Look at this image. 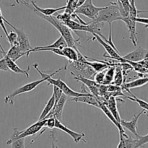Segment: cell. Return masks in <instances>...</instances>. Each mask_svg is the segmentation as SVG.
Instances as JSON below:
<instances>
[{
  "instance_id": "6da1fadb",
  "label": "cell",
  "mask_w": 148,
  "mask_h": 148,
  "mask_svg": "<svg viewBox=\"0 0 148 148\" xmlns=\"http://www.w3.org/2000/svg\"><path fill=\"white\" fill-rule=\"evenodd\" d=\"M33 66L36 69V70H37V72L40 74V76H41V79H38V80L33 81V82H29V83L26 84V85H23V86H21L20 88L16 89L15 90L13 91L11 94H10L9 95H7V96L4 98V101L5 103L9 104V105H10V106L14 105V98H15L16 96L20 95V94L30 92V91H32L33 90H34L36 87L38 86L40 84L43 83V82H46L47 79H49V77H51L54 76L56 74H57L58 72H60V71L66 69V66L65 67H62V68H60V69H57L56 71L53 72V73L47 75V74H46L45 72H42V71L39 69V66L38 64H34L33 65Z\"/></svg>"
},
{
  "instance_id": "7a4b0ae2",
  "label": "cell",
  "mask_w": 148,
  "mask_h": 148,
  "mask_svg": "<svg viewBox=\"0 0 148 148\" xmlns=\"http://www.w3.org/2000/svg\"><path fill=\"white\" fill-rule=\"evenodd\" d=\"M33 11H34V12L36 13L38 16H39V17L43 18L44 20L47 21L48 23H50L51 25H52L59 32L61 36H62V37L64 38V40H66V44H67L68 46L75 48L77 47L78 45L80 46V44L78 43L79 40H76L74 38V36L72 33V30H71L69 27H67L64 23H62V22L60 21L59 19L56 18V16H45L43 15V14H42L41 13L36 11V10H33Z\"/></svg>"
},
{
  "instance_id": "3957f363",
  "label": "cell",
  "mask_w": 148,
  "mask_h": 148,
  "mask_svg": "<svg viewBox=\"0 0 148 148\" xmlns=\"http://www.w3.org/2000/svg\"><path fill=\"white\" fill-rule=\"evenodd\" d=\"M121 15L118 4L116 2H111L109 5L106 6L97 14L95 20L92 21L95 23H107L109 24L110 30H111V24L114 21L121 20Z\"/></svg>"
},
{
  "instance_id": "277c9868",
  "label": "cell",
  "mask_w": 148,
  "mask_h": 148,
  "mask_svg": "<svg viewBox=\"0 0 148 148\" xmlns=\"http://www.w3.org/2000/svg\"><path fill=\"white\" fill-rule=\"evenodd\" d=\"M45 123H46V119L38 120L37 122L34 123V124H32L31 126L27 127V129L24 130L23 131L20 132L17 130V129H14V132L10 136V138L7 140V145H10L12 142L17 140V139L23 138V137L25 138V137H29V136L36 135L38 132H39L42 130V128L44 127Z\"/></svg>"
},
{
  "instance_id": "5b68a950",
  "label": "cell",
  "mask_w": 148,
  "mask_h": 148,
  "mask_svg": "<svg viewBox=\"0 0 148 148\" xmlns=\"http://www.w3.org/2000/svg\"><path fill=\"white\" fill-rule=\"evenodd\" d=\"M104 7H95L92 3V0H85L83 4L77 7L74 12L77 14H82L93 20L95 19L98 13Z\"/></svg>"
},
{
  "instance_id": "8992f818",
  "label": "cell",
  "mask_w": 148,
  "mask_h": 148,
  "mask_svg": "<svg viewBox=\"0 0 148 148\" xmlns=\"http://www.w3.org/2000/svg\"><path fill=\"white\" fill-rule=\"evenodd\" d=\"M69 64L71 68L73 69L74 72H75V73H73L71 72V73L74 75H80L86 78H91L95 74L94 69L85 62L75 61V62H69Z\"/></svg>"
},
{
  "instance_id": "52a82bcc",
  "label": "cell",
  "mask_w": 148,
  "mask_h": 148,
  "mask_svg": "<svg viewBox=\"0 0 148 148\" xmlns=\"http://www.w3.org/2000/svg\"><path fill=\"white\" fill-rule=\"evenodd\" d=\"M4 23H6L7 24H8L12 28L14 29V30L15 31V33L17 35V44H18L20 49L23 51V52L26 53V56L27 57V53H28L29 51L32 49L31 46H30V41H29V38L27 37V36L26 35V33H25L24 30L23 29H18L17 27H14L13 25H12L10 22L7 21L5 19L4 20Z\"/></svg>"
},
{
  "instance_id": "ba28073f",
  "label": "cell",
  "mask_w": 148,
  "mask_h": 148,
  "mask_svg": "<svg viewBox=\"0 0 148 148\" xmlns=\"http://www.w3.org/2000/svg\"><path fill=\"white\" fill-rule=\"evenodd\" d=\"M46 82H49V85H56V86L59 87L61 90H62L64 94L66 95L67 97H71V98H74V97H79L81 95H84L87 93H83V92H76V91L73 90L71 89L66 83H65L64 81H62L60 78L59 79H53V78L49 77V79H47Z\"/></svg>"
},
{
  "instance_id": "9c48e42d",
  "label": "cell",
  "mask_w": 148,
  "mask_h": 148,
  "mask_svg": "<svg viewBox=\"0 0 148 148\" xmlns=\"http://www.w3.org/2000/svg\"><path fill=\"white\" fill-rule=\"evenodd\" d=\"M92 35L93 36L94 38H95L97 41H98V43H99L101 46H103L105 50L106 51L108 54L109 55V56H106V55H103L104 56L108 58V59H114V60L119 61V62H121V59H122V56L120 55L119 52L118 51L116 50V49H114L112 46H111L109 43L106 42L105 40H104L98 34H97V33H92Z\"/></svg>"
},
{
  "instance_id": "30bf717a",
  "label": "cell",
  "mask_w": 148,
  "mask_h": 148,
  "mask_svg": "<svg viewBox=\"0 0 148 148\" xmlns=\"http://www.w3.org/2000/svg\"><path fill=\"white\" fill-rule=\"evenodd\" d=\"M68 100V97L66 96L65 94H62V95L61 96V98H59V101H57L56 103H55L54 106H53L52 111L48 114L47 116L46 117L48 118V117L50 116H54L55 118L57 119L58 120L62 121V113H63L64 108V106L66 104V102Z\"/></svg>"
},
{
  "instance_id": "8fae6325",
  "label": "cell",
  "mask_w": 148,
  "mask_h": 148,
  "mask_svg": "<svg viewBox=\"0 0 148 148\" xmlns=\"http://www.w3.org/2000/svg\"><path fill=\"white\" fill-rule=\"evenodd\" d=\"M121 21L125 23L127 28L129 30L130 33V38L131 40L132 43H133L134 46L137 45V22L134 19H132L129 16H127L125 17H122Z\"/></svg>"
},
{
  "instance_id": "7c38bea8",
  "label": "cell",
  "mask_w": 148,
  "mask_h": 148,
  "mask_svg": "<svg viewBox=\"0 0 148 148\" xmlns=\"http://www.w3.org/2000/svg\"><path fill=\"white\" fill-rule=\"evenodd\" d=\"M55 128L58 129V130H61V131L64 132L66 134H69L71 137L74 140L75 143H78L80 141H83L84 143H86V140L84 139L85 137V134H79V133L75 132L73 130H71L70 129L67 128L66 127H65L62 122L59 120H58L57 119H56V121H55Z\"/></svg>"
},
{
  "instance_id": "4fadbf2b",
  "label": "cell",
  "mask_w": 148,
  "mask_h": 148,
  "mask_svg": "<svg viewBox=\"0 0 148 148\" xmlns=\"http://www.w3.org/2000/svg\"><path fill=\"white\" fill-rule=\"evenodd\" d=\"M143 114H146L145 110H142L140 113L138 114H134V116H133L132 119L131 121H125V120H121V125L122 126L124 129H127V130L130 132L132 133L133 134H134L135 136L138 135L137 134V123H138V120L140 119V117L143 115Z\"/></svg>"
},
{
  "instance_id": "5bb4252c",
  "label": "cell",
  "mask_w": 148,
  "mask_h": 148,
  "mask_svg": "<svg viewBox=\"0 0 148 148\" xmlns=\"http://www.w3.org/2000/svg\"><path fill=\"white\" fill-rule=\"evenodd\" d=\"M72 74V73H71ZM74 79L82 82L85 86L88 87V90H90L91 94L95 96L96 98L99 97V93H98V87L99 84L97 83L94 79H91L90 78H86L85 77L80 76V75H76L72 74Z\"/></svg>"
},
{
  "instance_id": "9a60e30c",
  "label": "cell",
  "mask_w": 148,
  "mask_h": 148,
  "mask_svg": "<svg viewBox=\"0 0 148 148\" xmlns=\"http://www.w3.org/2000/svg\"><path fill=\"white\" fill-rule=\"evenodd\" d=\"M148 56L147 49H143L142 47H139L138 49H135L133 51L127 53L125 56H122V58L126 60L132 61V62H140L145 59Z\"/></svg>"
},
{
  "instance_id": "2e32d148",
  "label": "cell",
  "mask_w": 148,
  "mask_h": 148,
  "mask_svg": "<svg viewBox=\"0 0 148 148\" xmlns=\"http://www.w3.org/2000/svg\"><path fill=\"white\" fill-rule=\"evenodd\" d=\"M67 46V44H66V40H64L63 37L62 36H60V37L57 39L55 42H53L52 44L48 45V46H37V47L32 48L30 51L27 53V57H28L29 54H30L31 52H37V51H41L43 49H62L63 48Z\"/></svg>"
},
{
  "instance_id": "e0dca14e",
  "label": "cell",
  "mask_w": 148,
  "mask_h": 148,
  "mask_svg": "<svg viewBox=\"0 0 148 148\" xmlns=\"http://www.w3.org/2000/svg\"><path fill=\"white\" fill-rule=\"evenodd\" d=\"M71 101H75V102L83 103L88 104V105L92 106L96 108H99V101L98 98L91 93H86L84 95H81L79 97H74L70 98Z\"/></svg>"
},
{
  "instance_id": "ac0fdd59",
  "label": "cell",
  "mask_w": 148,
  "mask_h": 148,
  "mask_svg": "<svg viewBox=\"0 0 148 148\" xmlns=\"http://www.w3.org/2000/svg\"><path fill=\"white\" fill-rule=\"evenodd\" d=\"M148 83V77H141L136 79L134 80L131 81L129 82H124L121 85V89L122 90H126L131 93L130 90L132 89V88H140V87H143L144 85H147Z\"/></svg>"
},
{
  "instance_id": "d6986e66",
  "label": "cell",
  "mask_w": 148,
  "mask_h": 148,
  "mask_svg": "<svg viewBox=\"0 0 148 148\" xmlns=\"http://www.w3.org/2000/svg\"><path fill=\"white\" fill-rule=\"evenodd\" d=\"M4 58H5L6 63H7V67H8L9 70L12 71L15 74H22V75H24L26 77L28 78L30 77L29 75V72H30V67L28 66L27 69H22L21 68L19 67L18 65L16 64L15 62H14L13 60H12L11 59H10L9 57H7V56L4 55Z\"/></svg>"
},
{
  "instance_id": "ffe728a7",
  "label": "cell",
  "mask_w": 148,
  "mask_h": 148,
  "mask_svg": "<svg viewBox=\"0 0 148 148\" xmlns=\"http://www.w3.org/2000/svg\"><path fill=\"white\" fill-rule=\"evenodd\" d=\"M99 108L100 109H101V111L104 113V114L108 117V119H109L110 121H111V122H112L113 124L116 127V128L118 129L119 131V134L125 132L123 127L121 125V124H120L119 122H118L117 120L114 118V116H113V114H111V111H109V109L108 108V107H107L106 104L105 102H101V101H99Z\"/></svg>"
},
{
  "instance_id": "44dd1931",
  "label": "cell",
  "mask_w": 148,
  "mask_h": 148,
  "mask_svg": "<svg viewBox=\"0 0 148 148\" xmlns=\"http://www.w3.org/2000/svg\"><path fill=\"white\" fill-rule=\"evenodd\" d=\"M107 107L109 109V111H111V114H113V116H114V118L117 120L118 122H119L121 124V116H120V114L119 113L118 108H117V101L116 98L114 96H110L108 98V100L106 102Z\"/></svg>"
},
{
  "instance_id": "7402d4cb",
  "label": "cell",
  "mask_w": 148,
  "mask_h": 148,
  "mask_svg": "<svg viewBox=\"0 0 148 148\" xmlns=\"http://www.w3.org/2000/svg\"><path fill=\"white\" fill-rule=\"evenodd\" d=\"M4 55L7 56V57L10 58V59H11L14 62H17L22 56H26V53L23 52L20 49L18 44H15L11 46V47L9 49L8 51L6 52V53Z\"/></svg>"
},
{
  "instance_id": "603a6c76",
  "label": "cell",
  "mask_w": 148,
  "mask_h": 148,
  "mask_svg": "<svg viewBox=\"0 0 148 148\" xmlns=\"http://www.w3.org/2000/svg\"><path fill=\"white\" fill-rule=\"evenodd\" d=\"M119 144L117 145V147H127V148H135L136 147V139H133L129 137L126 132L119 134Z\"/></svg>"
},
{
  "instance_id": "cb8c5ba5",
  "label": "cell",
  "mask_w": 148,
  "mask_h": 148,
  "mask_svg": "<svg viewBox=\"0 0 148 148\" xmlns=\"http://www.w3.org/2000/svg\"><path fill=\"white\" fill-rule=\"evenodd\" d=\"M31 4L33 7V10L36 11L38 12L41 13L42 14L45 16H51L53 15L55 13L58 12L61 10H64L66 9V5L63 6V7H58V8H41V7H38L36 2L33 1H31Z\"/></svg>"
},
{
  "instance_id": "d4e9b609",
  "label": "cell",
  "mask_w": 148,
  "mask_h": 148,
  "mask_svg": "<svg viewBox=\"0 0 148 148\" xmlns=\"http://www.w3.org/2000/svg\"><path fill=\"white\" fill-rule=\"evenodd\" d=\"M77 47H71V46H66L62 49L63 53V57L66 58L69 62H75L77 61Z\"/></svg>"
},
{
  "instance_id": "484cf974",
  "label": "cell",
  "mask_w": 148,
  "mask_h": 148,
  "mask_svg": "<svg viewBox=\"0 0 148 148\" xmlns=\"http://www.w3.org/2000/svg\"><path fill=\"white\" fill-rule=\"evenodd\" d=\"M93 59V60L96 61V62H90V61L87 60L85 63L87 64L88 65H89L90 66H91V67L94 69V71H95V72L105 70V69H108V67L109 66H112V64L107 63V62H103V61L101 60H96V59Z\"/></svg>"
},
{
  "instance_id": "4316f807",
  "label": "cell",
  "mask_w": 148,
  "mask_h": 148,
  "mask_svg": "<svg viewBox=\"0 0 148 148\" xmlns=\"http://www.w3.org/2000/svg\"><path fill=\"white\" fill-rule=\"evenodd\" d=\"M115 65V73H114V80H113L112 84H114L118 86H121L123 83L125 82L124 79V75H123L122 70H121V67L119 63H114Z\"/></svg>"
},
{
  "instance_id": "83f0119b",
  "label": "cell",
  "mask_w": 148,
  "mask_h": 148,
  "mask_svg": "<svg viewBox=\"0 0 148 148\" xmlns=\"http://www.w3.org/2000/svg\"><path fill=\"white\" fill-rule=\"evenodd\" d=\"M54 105H55V98H54V95H53H53H51V97L49 98V100L48 101V102L46 103V106H45L44 108H43V111H42L41 114H40V116H39L38 120H42V119H46V117L47 116L48 114H49V113L52 111V109H53Z\"/></svg>"
},
{
  "instance_id": "f1b7e54d",
  "label": "cell",
  "mask_w": 148,
  "mask_h": 148,
  "mask_svg": "<svg viewBox=\"0 0 148 148\" xmlns=\"http://www.w3.org/2000/svg\"><path fill=\"white\" fill-rule=\"evenodd\" d=\"M115 65H112V66H109L108 69H106L105 77H104L103 82V85H108L110 84H112L113 80H114V73H115Z\"/></svg>"
},
{
  "instance_id": "f546056e",
  "label": "cell",
  "mask_w": 148,
  "mask_h": 148,
  "mask_svg": "<svg viewBox=\"0 0 148 148\" xmlns=\"http://www.w3.org/2000/svg\"><path fill=\"white\" fill-rule=\"evenodd\" d=\"M130 94H131L132 96H126V98H127V99L133 101V102L137 103L139 104V106H140L143 109L148 111V103L147 102H146V101H143V100H142V99H140V98H137V96H135V95H134V94L132 93V92Z\"/></svg>"
},
{
  "instance_id": "4dcf8cb0",
  "label": "cell",
  "mask_w": 148,
  "mask_h": 148,
  "mask_svg": "<svg viewBox=\"0 0 148 148\" xmlns=\"http://www.w3.org/2000/svg\"><path fill=\"white\" fill-rule=\"evenodd\" d=\"M78 1H79V0H67L66 9L64 10V11L69 13V14H72L77 7Z\"/></svg>"
},
{
  "instance_id": "1f68e13d",
  "label": "cell",
  "mask_w": 148,
  "mask_h": 148,
  "mask_svg": "<svg viewBox=\"0 0 148 148\" xmlns=\"http://www.w3.org/2000/svg\"><path fill=\"white\" fill-rule=\"evenodd\" d=\"M137 9L135 5V0H130V12H129V17L132 19H134L136 20V18L138 17V12H137Z\"/></svg>"
},
{
  "instance_id": "d6a6232c",
  "label": "cell",
  "mask_w": 148,
  "mask_h": 148,
  "mask_svg": "<svg viewBox=\"0 0 148 148\" xmlns=\"http://www.w3.org/2000/svg\"><path fill=\"white\" fill-rule=\"evenodd\" d=\"M148 143V134L144 136H136V147H140Z\"/></svg>"
},
{
  "instance_id": "836d02e7",
  "label": "cell",
  "mask_w": 148,
  "mask_h": 148,
  "mask_svg": "<svg viewBox=\"0 0 148 148\" xmlns=\"http://www.w3.org/2000/svg\"><path fill=\"white\" fill-rule=\"evenodd\" d=\"M56 18L59 19L60 21H62V23H65L66 22L69 21V20H72V14H69V13L66 12H64L62 14H59L56 16Z\"/></svg>"
},
{
  "instance_id": "e575fe53",
  "label": "cell",
  "mask_w": 148,
  "mask_h": 148,
  "mask_svg": "<svg viewBox=\"0 0 148 148\" xmlns=\"http://www.w3.org/2000/svg\"><path fill=\"white\" fill-rule=\"evenodd\" d=\"M106 70L101 71V72H95V76H94V80L97 82L98 84L101 85V84H103L104 80V77H105V74H106Z\"/></svg>"
},
{
  "instance_id": "d590c367",
  "label": "cell",
  "mask_w": 148,
  "mask_h": 148,
  "mask_svg": "<svg viewBox=\"0 0 148 148\" xmlns=\"http://www.w3.org/2000/svg\"><path fill=\"white\" fill-rule=\"evenodd\" d=\"M7 38L9 43H10V46L17 44V35L15 32L10 31V33H8V36H7Z\"/></svg>"
},
{
  "instance_id": "8d00e7d4",
  "label": "cell",
  "mask_w": 148,
  "mask_h": 148,
  "mask_svg": "<svg viewBox=\"0 0 148 148\" xmlns=\"http://www.w3.org/2000/svg\"><path fill=\"white\" fill-rule=\"evenodd\" d=\"M25 138H24V137L17 139V140L12 142V143H10V146L11 147H25Z\"/></svg>"
},
{
  "instance_id": "74e56055",
  "label": "cell",
  "mask_w": 148,
  "mask_h": 148,
  "mask_svg": "<svg viewBox=\"0 0 148 148\" xmlns=\"http://www.w3.org/2000/svg\"><path fill=\"white\" fill-rule=\"evenodd\" d=\"M55 121L56 118L54 116H50L46 119V123H45L44 127H46L50 130H53L55 128Z\"/></svg>"
},
{
  "instance_id": "f35d334b",
  "label": "cell",
  "mask_w": 148,
  "mask_h": 148,
  "mask_svg": "<svg viewBox=\"0 0 148 148\" xmlns=\"http://www.w3.org/2000/svg\"><path fill=\"white\" fill-rule=\"evenodd\" d=\"M52 86H53V95H54L55 98V103H56L57 101L59 100V98H60L61 96L62 95V94H63V92H62V90L59 88V87L56 86V85H52Z\"/></svg>"
},
{
  "instance_id": "ab89813d",
  "label": "cell",
  "mask_w": 148,
  "mask_h": 148,
  "mask_svg": "<svg viewBox=\"0 0 148 148\" xmlns=\"http://www.w3.org/2000/svg\"><path fill=\"white\" fill-rule=\"evenodd\" d=\"M119 1L121 2V6H122L123 8H124V11L129 14L130 9V0H119Z\"/></svg>"
},
{
  "instance_id": "60d3db41",
  "label": "cell",
  "mask_w": 148,
  "mask_h": 148,
  "mask_svg": "<svg viewBox=\"0 0 148 148\" xmlns=\"http://www.w3.org/2000/svg\"><path fill=\"white\" fill-rule=\"evenodd\" d=\"M4 20H5V18H4V16H3L2 12H1V7H0V26H1V27L2 28V30H4V33H5L6 35V37H7V36H8V32H7V28H6L5 27V25H4Z\"/></svg>"
},
{
  "instance_id": "b9f144b4",
  "label": "cell",
  "mask_w": 148,
  "mask_h": 148,
  "mask_svg": "<svg viewBox=\"0 0 148 148\" xmlns=\"http://www.w3.org/2000/svg\"><path fill=\"white\" fill-rule=\"evenodd\" d=\"M9 70L8 67H7V63H6V60L4 56H3L1 59H0V71H7Z\"/></svg>"
},
{
  "instance_id": "7bdbcfd3",
  "label": "cell",
  "mask_w": 148,
  "mask_h": 148,
  "mask_svg": "<svg viewBox=\"0 0 148 148\" xmlns=\"http://www.w3.org/2000/svg\"><path fill=\"white\" fill-rule=\"evenodd\" d=\"M136 22H137V23H142V24L146 25L145 28H146V27H148V18H145V17H137V18H136Z\"/></svg>"
},
{
  "instance_id": "ee69618b",
  "label": "cell",
  "mask_w": 148,
  "mask_h": 148,
  "mask_svg": "<svg viewBox=\"0 0 148 148\" xmlns=\"http://www.w3.org/2000/svg\"><path fill=\"white\" fill-rule=\"evenodd\" d=\"M140 63L141 64L143 65V66H144L145 68H146V69H148V56L145 58V59H143V61L140 62Z\"/></svg>"
},
{
  "instance_id": "f6af8a7d",
  "label": "cell",
  "mask_w": 148,
  "mask_h": 148,
  "mask_svg": "<svg viewBox=\"0 0 148 148\" xmlns=\"http://www.w3.org/2000/svg\"><path fill=\"white\" fill-rule=\"evenodd\" d=\"M14 1H15L16 2H17V4H20V3H22V4H25V5H26V6H29L28 3L26 2L25 0H14Z\"/></svg>"
},
{
  "instance_id": "bcb514c9",
  "label": "cell",
  "mask_w": 148,
  "mask_h": 148,
  "mask_svg": "<svg viewBox=\"0 0 148 148\" xmlns=\"http://www.w3.org/2000/svg\"><path fill=\"white\" fill-rule=\"evenodd\" d=\"M138 14L140 13H148V10H137Z\"/></svg>"
},
{
  "instance_id": "7dc6e473",
  "label": "cell",
  "mask_w": 148,
  "mask_h": 148,
  "mask_svg": "<svg viewBox=\"0 0 148 148\" xmlns=\"http://www.w3.org/2000/svg\"><path fill=\"white\" fill-rule=\"evenodd\" d=\"M0 52H1V53H2L3 54H5L6 53V52H5V51L4 50V49H3V48H2V46H1V44H0Z\"/></svg>"
},
{
  "instance_id": "c3c4849f",
  "label": "cell",
  "mask_w": 148,
  "mask_h": 148,
  "mask_svg": "<svg viewBox=\"0 0 148 148\" xmlns=\"http://www.w3.org/2000/svg\"><path fill=\"white\" fill-rule=\"evenodd\" d=\"M85 0H79V1H78V4H77V7H79V6H80L81 4H83L84 2H85Z\"/></svg>"
}]
</instances>
